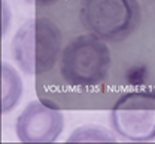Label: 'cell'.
Segmentation results:
<instances>
[{
    "label": "cell",
    "mask_w": 155,
    "mask_h": 144,
    "mask_svg": "<svg viewBox=\"0 0 155 144\" xmlns=\"http://www.w3.org/2000/svg\"><path fill=\"white\" fill-rule=\"evenodd\" d=\"M63 33L52 20L33 17L25 20L11 41V54L18 69L30 77L48 74L60 60Z\"/></svg>",
    "instance_id": "6da1fadb"
},
{
    "label": "cell",
    "mask_w": 155,
    "mask_h": 144,
    "mask_svg": "<svg viewBox=\"0 0 155 144\" xmlns=\"http://www.w3.org/2000/svg\"><path fill=\"white\" fill-rule=\"evenodd\" d=\"M58 62L60 75L67 86L88 89L106 81L112 54L104 39L88 32L67 42Z\"/></svg>",
    "instance_id": "7a4b0ae2"
},
{
    "label": "cell",
    "mask_w": 155,
    "mask_h": 144,
    "mask_svg": "<svg viewBox=\"0 0 155 144\" xmlns=\"http://www.w3.org/2000/svg\"><path fill=\"white\" fill-rule=\"evenodd\" d=\"M79 20L87 32L121 42L140 26L142 9L139 0H81Z\"/></svg>",
    "instance_id": "3957f363"
},
{
    "label": "cell",
    "mask_w": 155,
    "mask_h": 144,
    "mask_svg": "<svg viewBox=\"0 0 155 144\" xmlns=\"http://www.w3.org/2000/svg\"><path fill=\"white\" fill-rule=\"evenodd\" d=\"M110 126L127 141L145 143L155 138V90L137 89L122 93L110 108Z\"/></svg>",
    "instance_id": "277c9868"
},
{
    "label": "cell",
    "mask_w": 155,
    "mask_h": 144,
    "mask_svg": "<svg viewBox=\"0 0 155 144\" xmlns=\"http://www.w3.org/2000/svg\"><path fill=\"white\" fill-rule=\"evenodd\" d=\"M64 129L61 110L48 101L35 99L18 114L15 134L21 143H54Z\"/></svg>",
    "instance_id": "5b68a950"
},
{
    "label": "cell",
    "mask_w": 155,
    "mask_h": 144,
    "mask_svg": "<svg viewBox=\"0 0 155 144\" xmlns=\"http://www.w3.org/2000/svg\"><path fill=\"white\" fill-rule=\"evenodd\" d=\"M22 80L18 71L3 62L0 66V111L2 114L11 113L22 96Z\"/></svg>",
    "instance_id": "8992f818"
},
{
    "label": "cell",
    "mask_w": 155,
    "mask_h": 144,
    "mask_svg": "<svg viewBox=\"0 0 155 144\" xmlns=\"http://www.w3.org/2000/svg\"><path fill=\"white\" fill-rule=\"evenodd\" d=\"M69 143H114L116 135L114 129H107L101 125H82L73 129L67 138Z\"/></svg>",
    "instance_id": "52a82bcc"
},
{
    "label": "cell",
    "mask_w": 155,
    "mask_h": 144,
    "mask_svg": "<svg viewBox=\"0 0 155 144\" xmlns=\"http://www.w3.org/2000/svg\"><path fill=\"white\" fill-rule=\"evenodd\" d=\"M27 5H35V6H49L57 3L58 0H24Z\"/></svg>",
    "instance_id": "ba28073f"
}]
</instances>
